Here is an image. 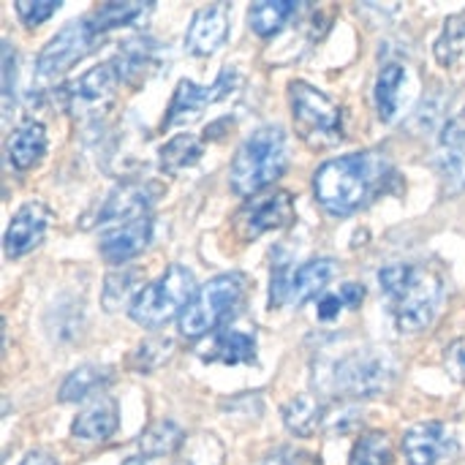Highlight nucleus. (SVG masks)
Instances as JSON below:
<instances>
[{
  "mask_svg": "<svg viewBox=\"0 0 465 465\" xmlns=\"http://www.w3.org/2000/svg\"><path fill=\"white\" fill-rule=\"evenodd\" d=\"M112 63H114V68H117V74H120L123 82L136 79V76H142L144 71L153 68V63H155V44L139 41V38L136 41H128Z\"/></svg>",
  "mask_w": 465,
  "mask_h": 465,
  "instance_id": "c85d7f7f",
  "label": "nucleus"
},
{
  "mask_svg": "<svg viewBox=\"0 0 465 465\" xmlns=\"http://www.w3.org/2000/svg\"><path fill=\"white\" fill-rule=\"evenodd\" d=\"M14 79H16V60H14V49H11V44H8V41H3V98H5V114L11 112Z\"/></svg>",
  "mask_w": 465,
  "mask_h": 465,
  "instance_id": "f704fd0d",
  "label": "nucleus"
},
{
  "mask_svg": "<svg viewBox=\"0 0 465 465\" xmlns=\"http://www.w3.org/2000/svg\"><path fill=\"white\" fill-rule=\"evenodd\" d=\"M281 417L286 422V428L294 436H313L319 425H324V409L316 403L313 395H297L292 398L283 409Z\"/></svg>",
  "mask_w": 465,
  "mask_h": 465,
  "instance_id": "5701e85b",
  "label": "nucleus"
},
{
  "mask_svg": "<svg viewBox=\"0 0 465 465\" xmlns=\"http://www.w3.org/2000/svg\"><path fill=\"white\" fill-rule=\"evenodd\" d=\"M123 465H147V463H144L142 458H131V460H125V463H123Z\"/></svg>",
  "mask_w": 465,
  "mask_h": 465,
  "instance_id": "ea45409f",
  "label": "nucleus"
},
{
  "mask_svg": "<svg viewBox=\"0 0 465 465\" xmlns=\"http://www.w3.org/2000/svg\"><path fill=\"white\" fill-rule=\"evenodd\" d=\"M226 35H229L226 5H207L193 14L188 33H185V49L191 54L207 57L226 44Z\"/></svg>",
  "mask_w": 465,
  "mask_h": 465,
  "instance_id": "f3484780",
  "label": "nucleus"
},
{
  "mask_svg": "<svg viewBox=\"0 0 465 465\" xmlns=\"http://www.w3.org/2000/svg\"><path fill=\"white\" fill-rule=\"evenodd\" d=\"M289 101H292V114H294L297 131L305 142L322 147V144L338 139L341 109L327 93H322L311 82L297 79L289 84Z\"/></svg>",
  "mask_w": 465,
  "mask_h": 465,
  "instance_id": "0eeeda50",
  "label": "nucleus"
},
{
  "mask_svg": "<svg viewBox=\"0 0 465 465\" xmlns=\"http://www.w3.org/2000/svg\"><path fill=\"white\" fill-rule=\"evenodd\" d=\"M117 425H120L117 403H114L112 398H104V401L93 403L90 409H84V411L74 420L71 433H74V439H79V441L95 444V441L112 439L114 430H117Z\"/></svg>",
  "mask_w": 465,
  "mask_h": 465,
  "instance_id": "aec40b11",
  "label": "nucleus"
},
{
  "mask_svg": "<svg viewBox=\"0 0 465 465\" xmlns=\"http://www.w3.org/2000/svg\"><path fill=\"white\" fill-rule=\"evenodd\" d=\"M49 221H52V213H49L46 204H41V202L22 204L16 210V215L11 218L5 240H3L5 256L8 259H19V256L30 253L44 240V234L49 229Z\"/></svg>",
  "mask_w": 465,
  "mask_h": 465,
  "instance_id": "4468645a",
  "label": "nucleus"
},
{
  "mask_svg": "<svg viewBox=\"0 0 465 465\" xmlns=\"http://www.w3.org/2000/svg\"><path fill=\"white\" fill-rule=\"evenodd\" d=\"M207 360H218L223 365H242V362H253L256 360V341L245 332H221L213 341V351L207 354Z\"/></svg>",
  "mask_w": 465,
  "mask_h": 465,
  "instance_id": "cd10ccee",
  "label": "nucleus"
},
{
  "mask_svg": "<svg viewBox=\"0 0 465 465\" xmlns=\"http://www.w3.org/2000/svg\"><path fill=\"white\" fill-rule=\"evenodd\" d=\"M155 11L153 3H106L98 11H93L87 19V25L93 27V33L106 35L114 27H131V25H142L147 22V16Z\"/></svg>",
  "mask_w": 465,
  "mask_h": 465,
  "instance_id": "4be33fe9",
  "label": "nucleus"
},
{
  "mask_svg": "<svg viewBox=\"0 0 465 465\" xmlns=\"http://www.w3.org/2000/svg\"><path fill=\"white\" fill-rule=\"evenodd\" d=\"M204 147L196 136L191 134H180L174 139H169L163 147H161V166L166 172H177V169H188L193 166L199 158H202Z\"/></svg>",
  "mask_w": 465,
  "mask_h": 465,
  "instance_id": "c756f323",
  "label": "nucleus"
},
{
  "mask_svg": "<svg viewBox=\"0 0 465 465\" xmlns=\"http://www.w3.org/2000/svg\"><path fill=\"white\" fill-rule=\"evenodd\" d=\"M245 275L229 272V275H218L213 281H207L191 300V305L185 308V313L180 316V335L183 338H204L207 332H213L245 297Z\"/></svg>",
  "mask_w": 465,
  "mask_h": 465,
  "instance_id": "423d86ee",
  "label": "nucleus"
},
{
  "mask_svg": "<svg viewBox=\"0 0 465 465\" xmlns=\"http://www.w3.org/2000/svg\"><path fill=\"white\" fill-rule=\"evenodd\" d=\"M409 90H411V74L403 63L392 60L381 68L376 87H373V101L379 109V117L384 123H392L403 114V109L409 106Z\"/></svg>",
  "mask_w": 465,
  "mask_h": 465,
  "instance_id": "a211bd4d",
  "label": "nucleus"
},
{
  "mask_svg": "<svg viewBox=\"0 0 465 465\" xmlns=\"http://www.w3.org/2000/svg\"><path fill=\"white\" fill-rule=\"evenodd\" d=\"M294 221V199L289 191H262L253 196L237 218L245 237H259L272 229H286Z\"/></svg>",
  "mask_w": 465,
  "mask_h": 465,
  "instance_id": "9b49d317",
  "label": "nucleus"
},
{
  "mask_svg": "<svg viewBox=\"0 0 465 465\" xmlns=\"http://www.w3.org/2000/svg\"><path fill=\"white\" fill-rule=\"evenodd\" d=\"M139 283V272H112L106 275V286H104V308L106 311H117L125 300H136L134 289Z\"/></svg>",
  "mask_w": 465,
  "mask_h": 465,
  "instance_id": "473e14b6",
  "label": "nucleus"
},
{
  "mask_svg": "<svg viewBox=\"0 0 465 465\" xmlns=\"http://www.w3.org/2000/svg\"><path fill=\"white\" fill-rule=\"evenodd\" d=\"M237 82H240V76H237L232 68H226V71L215 79L213 87H199V84H193L191 79H180V84H177V90H174V95H172L169 112H166V117H163V128H169L172 123H185V120L202 117V112H204L210 104L226 98V95L237 87Z\"/></svg>",
  "mask_w": 465,
  "mask_h": 465,
  "instance_id": "9d476101",
  "label": "nucleus"
},
{
  "mask_svg": "<svg viewBox=\"0 0 465 465\" xmlns=\"http://www.w3.org/2000/svg\"><path fill=\"white\" fill-rule=\"evenodd\" d=\"M319 368H327V379H319L316 384L346 398L381 395L384 390H390L398 373L395 357L381 349H360L341 360H330Z\"/></svg>",
  "mask_w": 465,
  "mask_h": 465,
  "instance_id": "20e7f679",
  "label": "nucleus"
},
{
  "mask_svg": "<svg viewBox=\"0 0 465 465\" xmlns=\"http://www.w3.org/2000/svg\"><path fill=\"white\" fill-rule=\"evenodd\" d=\"M338 297H341L343 308L354 311V308H360V305H362V300H365V289H362L360 283H343V286H341V292H338Z\"/></svg>",
  "mask_w": 465,
  "mask_h": 465,
  "instance_id": "c9c22d12",
  "label": "nucleus"
},
{
  "mask_svg": "<svg viewBox=\"0 0 465 465\" xmlns=\"http://www.w3.org/2000/svg\"><path fill=\"white\" fill-rule=\"evenodd\" d=\"M183 441H185V433L177 422L158 420L139 436V452L144 458H163V455L177 452L183 447Z\"/></svg>",
  "mask_w": 465,
  "mask_h": 465,
  "instance_id": "b1692460",
  "label": "nucleus"
},
{
  "mask_svg": "<svg viewBox=\"0 0 465 465\" xmlns=\"http://www.w3.org/2000/svg\"><path fill=\"white\" fill-rule=\"evenodd\" d=\"M341 311H343V302H341L338 294H324V297L319 300V319H322L324 324H327V322H335Z\"/></svg>",
  "mask_w": 465,
  "mask_h": 465,
  "instance_id": "e433bc0d",
  "label": "nucleus"
},
{
  "mask_svg": "<svg viewBox=\"0 0 465 465\" xmlns=\"http://www.w3.org/2000/svg\"><path fill=\"white\" fill-rule=\"evenodd\" d=\"M395 444L392 436L384 430H368L357 439L349 465H392Z\"/></svg>",
  "mask_w": 465,
  "mask_h": 465,
  "instance_id": "bb28decb",
  "label": "nucleus"
},
{
  "mask_svg": "<svg viewBox=\"0 0 465 465\" xmlns=\"http://www.w3.org/2000/svg\"><path fill=\"white\" fill-rule=\"evenodd\" d=\"M335 275V262L332 259H311L308 264L297 267L294 272H278L272 278V305L281 302H292V305H302L313 297H319L327 283Z\"/></svg>",
  "mask_w": 465,
  "mask_h": 465,
  "instance_id": "1a4fd4ad",
  "label": "nucleus"
},
{
  "mask_svg": "<svg viewBox=\"0 0 465 465\" xmlns=\"http://www.w3.org/2000/svg\"><path fill=\"white\" fill-rule=\"evenodd\" d=\"M390 311L401 332H422L439 313L444 283L422 264H390L379 272Z\"/></svg>",
  "mask_w": 465,
  "mask_h": 465,
  "instance_id": "f03ea898",
  "label": "nucleus"
},
{
  "mask_svg": "<svg viewBox=\"0 0 465 465\" xmlns=\"http://www.w3.org/2000/svg\"><path fill=\"white\" fill-rule=\"evenodd\" d=\"M436 57L444 65H455L465 57V14L447 19V27L436 44Z\"/></svg>",
  "mask_w": 465,
  "mask_h": 465,
  "instance_id": "7c9ffc66",
  "label": "nucleus"
},
{
  "mask_svg": "<svg viewBox=\"0 0 465 465\" xmlns=\"http://www.w3.org/2000/svg\"><path fill=\"white\" fill-rule=\"evenodd\" d=\"M455 452V441L450 439L441 422H422L406 430L403 455L409 465H436Z\"/></svg>",
  "mask_w": 465,
  "mask_h": 465,
  "instance_id": "dca6fc26",
  "label": "nucleus"
},
{
  "mask_svg": "<svg viewBox=\"0 0 465 465\" xmlns=\"http://www.w3.org/2000/svg\"><path fill=\"white\" fill-rule=\"evenodd\" d=\"M101 44V35L93 33L87 19H76L68 27H63L41 52L35 63V76L38 79H57L63 76L82 54L93 52Z\"/></svg>",
  "mask_w": 465,
  "mask_h": 465,
  "instance_id": "6e6552de",
  "label": "nucleus"
},
{
  "mask_svg": "<svg viewBox=\"0 0 465 465\" xmlns=\"http://www.w3.org/2000/svg\"><path fill=\"white\" fill-rule=\"evenodd\" d=\"M193 294H196V281H193L191 270L172 264L155 283L144 286L136 294L128 313L139 327L155 330V327H163L166 322H172L177 313L183 316L185 308L191 305Z\"/></svg>",
  "mask_w": 465,
  "mask_h": 465,
  "instance_id": "39448f33",
  "label": "nucleus"
},
{
  "mask_svg": "<svg viewBox=\"0 0 465 465\" xmlns=\"http://www.w3.org/2000/svg\"><path fill=\"white\" fill-rule=\"evenodd\" d=\"M112 379V371L104 365H79L74 373L65 376V381L60 384V401L63 403H76L82 398H87L90 392H95L98 387H104Z\"/></svg>",
  "mask_w": 465,
  "mask_h": 465,
  "instance_id": "a878e982",
  "label": "nucleus"
},
{
  "mask_svg": "<svg viewBox=\"0 0 465 465\" xmlns=\"http://www.w3.org/2000/svg\"><path fill=\"white\" fill-rule=\"evenodd\" d=\"M436 169L447 193H460L465 188V117L450 120L441 128L436 147Z\"/></svg>",
  "mask_w": 465,
  "mask_h": 465,
  "instance_id": "2eb2a0df",
  "label": "nucleus"
},
{
  "mask_svg": "<svg viewBox=\"0 0 465 465\" xmlns=\"http://www.w3.org/2000/svg\"><path fill=\"white\" fill-rule=\"evenodd\" d=\"M289 166V142L281 125H264L253 131L237 150L229 172L232 191L253 199L270 183H275Z\"/></svg>",
  "mask_w": 465,
  "mask_h": 465,
  "instance_id": "7ed1b4c3",
  "label": "nucleus"
},
{
  "mask_svg": "<svg viewBox=\"0 0 465 465\" xmlns=\"http://www.w3.org/2000/svg\"><path fill=\"white\" fill-rule=\"evenodd\" d=\"M387 177L390 163L379 153H351L322 163L313 177V191L330 215L343 218L365 207L384 188Z\"/></svg>",
  "mask_w": 465,
  "mask_h": 465,
  "instance_id": "f257e3e1",
  "label": "nucleus"
},
{
  "mask_svg": "<svg viewBox=\"0 0 465 465\" xmlns=\"http://www.w3.org/2000/svg\"><path fill=\"white\" fill-rule=\"evenodd\" d=\"M155 199H158V185H153V183H123L104 199V204L98 207V213L90 221H82V226L117 223V221L131 223L136 218H144L142 213L150 210Z\"/></svg>",
  "mask_w": 465,
  "mask_h": 465,
  "instance_id": "f8f14e48",
  "label": "nucleus"
},
{
  "mask_svg": "<svg viewBox=\"0 0 465 465\" xmlns=\"http://www.w3.org/2000/svg\"><path fill=\"white\" fill-rule=\"evenodd\" d=\"M19 465H57V460H54L46 450H33V452H27V455L22 458V463Z\"/></svg>",
  "mask_w": 465,
  "mask_h": 465,
  "instance_id": "58836bf2",
  "label": "nucleus"
},
{
  "mask_svg": "<svg viewBox=\"0 0 465 465\" xmlns=\"http://www.w3.org/2000/svg\"><path fill=\"white\" fill-rule=\"evenodd\" d=\"M447 365H450V371H452V373H458V376H465V338H463V341H455V343L450 346V354H447Z\"/></svg>",
  "mask_w": 465,
  "mask_h": 465,
  "instance_id": "4c0bfd02",
  "label": "nucleus"
},
{
  "mask_svg": "<svg viewBox=\"0 0 465 465\" xmlns=\"http://www.w3.org/2000/svg\"><path fill=\"white\" fill-rule=\"evenodd\" d=\"M44 150H46V128L41 123H22L19 128L11 131L5 142V158L19 172L38 163Z\"/></svg>",
  "mask_w": 465,
  "mask_h": 465,
  "instance_id": "412c9836",
  "label": "nucleus"
},
{
  "mask_svg": "<svg viewBox=\"0 0 465 465\" xmlns=\"http://www.w3.org/2000/svg\"><path fill=\"white\" fill-rule=\"evenodd\" d=\"M223 463V447L215 436L202 433L188 447H183L177 465H221Z\"/></svg>",
  "mask_w": 465,
  "mask_h": 465,
  "instance_id": "2f4dec72",
  "label": "nucleus"
},
{
  "mask_svg": "<svg viewBox=\"0 0 465 465\" xmlns=\"http://www.w3.org/2000/svg\"><path fill=\"white\" fill-rule=\"evenodd\" d=\"M117 82H123V79H120L114 63H98V65H93L68 90L71 109L79 112V114H95V112L106 109L112 104V98H114Z\"/></svg>",
  "mask_w": 465,
  "mask_h": 465,
  "instance_id": "ddd939ff",
  "label": "nucleus"
},
{
  "mask_svg": "<svg viewBox=\"0 0 465 465\" xmlns=\"http://www.w3.org/2000/svg\"><path fill=\"white\" fill-rule=\"evenodd\" d=\"M300 5L297 3H281V0H264V3H253L251 11H248V19H251V27L259 38H272L278 35L289 16L297 11Z\"/></svg>",
  "mask_w": 465,
  "mask_h": 465,
  "instance_id": "393cba45",
  "label": "nucleus"
},
{
  "mask_svg": "<svg viewBox=\"0 0 465 465\" xmlns=\"http://www.w3.org/2000/svg\"><path fill=\"white\" fill-rule=\"evenodd\" d=\"M153 229H155L153 218L144 215V218H136V221L114 229V232L104 234L101 237V245H98L101 248V256L109 264H125V262H131L134 256H139L153 242Z\"/></svg>",
  "mask_w": 465,
  "mask_h": 465,
  "instance_id": "6ab92c4d",
  "label": "nucleus"
},
{
  "mask_svg": "<svg viewBox=\"0 0 465 465\" xmlns=\"http://www.w3.org/2000/svg\"><path fill=\"white\" fill-rule=\"evenodd\" d=\"M14 8H16L22 25L35 27V25H44L60 8V3L57 0H19V3H14Z\"/></svg>",
  "mask_w": 465,
  "mask_h": 465,
  "instance_id": "72a5a7b5",
  "label": "nucleus"
}]
</instances>
